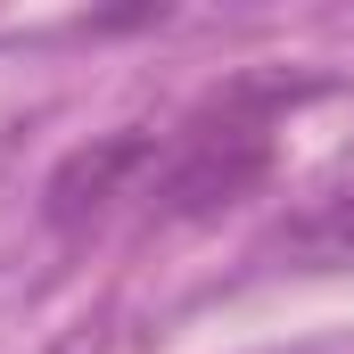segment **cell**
Masks as SVG:
<instances>
[{
	"label": "cell",
	"mask_w": 354,
	"mask_h": 354,
	"mask_svg": "<svg viewBox=\"0 0 354 354\" xmlns=\"http://www.w3.org/2000/svg\"><path fill=\"white\" fill-rule=\"evenodd\" d=\"M165 165V149H157V132H99L83 149H66L50 181H41V223L50 231H91V223H107L124 198H149V181Z\"/></svg>",
	"instance_id": "obj_2"
},
{
	"label": "cell",
	"mask_w": 354,
	"mask_h": 354,
	"mask_svg": "<svg viewBox=\"0 0 354 354\" xmlns=\"http://www.w3.org/2000/svg\"><path fill=\"white\" fill-rule=\"evenodd\" d=\"M297 91L305 83H288V75H239V83L165 149V165L149 181V206H157L165 223H206V214L239 206V198L272 174V115H280Z\"/></svg>",
	"instance_id": "obj_1"
},
{
	"label": "cell",
	"mask_w": 354,
	"mask_h": 354,
	"mask_svg": "<svg viewBox=\"0 0 354 354\" xmlns=\"http://www.w3.org/2000/svg\"><path fill=\"white\" fill-rule=\"evenodd\" d=\"M264 256L288 264V272H346L354 264V181L305 198L297 214H280V231L264 239Z\"/></svg>",
	"instance_id": "obj_3"
}]
</instances>
